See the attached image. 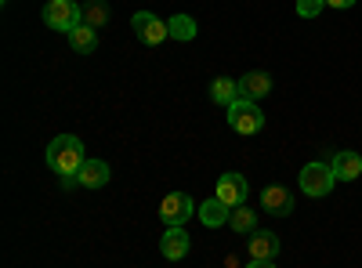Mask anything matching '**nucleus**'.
<instances>
[{
  "mask_svg": "<svg viewBox=\"0 0 362 268\" xmlns=\"http://www.w3.org/2000/svg\"><path fill=\"white\" fill-rule=\"evenodd\" d=\"M83 163H87L83 141H80L76 134H58V138H51V145H47V167L62 177L66 189H73V182H76V174H80Z\"/></svg>",
  "mask_w": 362,
  "mask_h": 268,
  "instance_id": "nucleus-1",
  "label": "nucleus"
},
{
  "mask_svg": "<svg viewBox=\"0 0 362 268\" xmlns=\"http://www.w3.org/2000/svg\"><path fill=\"white\" fill-rule=\"evenodd\" d=\"M80 22H83V15H80L76 0H47V4H44V25H47V29L73 33Z\"/></svg>",
  "mask_w": 362,
  "mask_h": 268,
  "instance_id": "nucleus-2",
  "label": "nucleus"
},
{
  "mask_svg": "<svg viewBox=\"0 0 362 268\" xmlns=\"http://www.w3.org/2000/svg\"><path fill=\"white\" fill-rule=\"evenodd\" d=\"M228 127H232L235 134H257V131L264 127V112H261L257 102H250V98H235V102L228 105Z\"/></svg>",
  "mask_w": 362,
  "mask_h": 268,
  "instance_id": "nucleus-3",
  "label": "nucleus"
},
{
  "mask_svg": "<svg viewBox=\"0 0 362 268\" xmlns=\"http://www.w3.org/2000/svg\"><path fill=\"white\" fill-rule=\"evenodd\" d=\"M334 185H337V177H334V167L329 163H308L305 170H300V192H308L312 199L329 196Z\"/></svg>",
  "mask_w": 362,
  "mask_h": 268,
  "instance_id": "nucleus-4",
  "label": "nucleus"
},
{
  "mask_svg": "<svg viewBox=\"0 0 362 268\" xmlns=\"http://www.w3.org/2000/svg\"><path fill=\"white\" fill-rule=\"evenodd\" d=\"M131 25H134V33H138L148 47H156V44L170 40V25H167L160 15H153V11H138V15L131 18Z\"/></svg>",
  "mask_w": 362,
  "mask_h": 268,
  "instance_id": "nucleus-5",
  "label": "nucleus"
},
{
  "mask_svg": "<svg viewBox=\"0 0 362 268\" xmlns=\"http://www.w3.org/2000/svg\"><path fill=\"white\" fill-rule=\"evenodd\" d=\"M192 211H196V203H192V196H185V192H167V199L160 203V221L170 228V225H185L189 218H192Z\"/></svg>",
  "mask_w": 362,
  "mask_h": 268,
  "instance_id": "nucleus-6",
  "label": "nucleus"
},
{
  "mask_svg": "<svg viewBox=\"0 0 362 268\" xmlns=\"http://www.w3.org/2000/svg\"><path fill=\"white\" fill-rule=\"evenodd\" d=\"M247 192H250V189H247V177H243V174H235V170L221 174V177H218V185H214V196H218L225 206H232V211L247 203Z\"/></svg>",
  "mask_w": 362,
  "mask_h": 268,
  "instance_id": "nucleus-7",
  "label": "nucleus"
},
{
  "mask_svg": "<svg viewBox=\"0 0 362 268\" xmlns=\"http://www.w3.org/2000/svg\"><path fill=\"white\" fill-rule=\"evenodd\" d=\"M247 254H250V261H276L279 257V235L272 228H254Z\"/></svg>",
  "mask_w": 362,
  "mask_h": 268,
  "instance_id": "nucleus-8",
  "label": "nucleus"
},
{
  "mask_svg": "<svg viewBox=\"0 0 362 268\" xmlns=\"http://www.w3.org/2000/svg\"><path fill=\"white\" fill-rule=\"evenodd\" d=\"M261 206H264V214H272V218H286L293 211V196L283 185H268V189H261Z\"/></svg>",
  "mask_w": 362,
  "mask_h": 268,
  "instance_id": "nucleus-9",
  "label": "nucleus"
},
{
  "mask_svg": "<svg viewBox=\"0 0 362 268\" xmlns=\"http://www.w3.org/2000/svg\"><path fill=\"white\" fill-rule=\"evenodd\" d=\"M189 247H192V240H189V232L181 228V225H170L167 232H163V240H160V254L167 257V261H181L189 254Z\"/></svg>",
  "mask_w": 362,
  "mask_h": 268,
  "instance_id": "nucleus-10",
  "label": "nucleus"
},
{
  "mask_svg": "<svg viewBox=\"0 0 362 268\" xmlns=\"http://www.w3.org/2000/svg\"><path fill=\"white\" fill-rule=\"evenodd\" d=\"M109 177H112V170H109L105 160H87V163L80 167V174H76L73 185H80V189H102V185H109Z\"/></svg>",
  "mask_w": 362,
  "mask_h": 268,
  "instance_id": "nucleus-11",
  "label": "nucleus"
},
{
  "mask_svg": "<svg viewBox=\"0 0 362 268\" xmlns=\"http://www.w3.org/2000/svg\"><path fill=\"white\" fill-rule=\"evenodd\" d=\"M268 95H272V76H268V73L254 69V73H247V76H239V98L261 102V98H268Z\"/></svg>",
  "mask_w": 362,
  "mask_h": 268,
  "instance_id": "nucleus-12",
  "label": "nucleus"
},
{
  "mask_svg": "<svg viewBox=\"0 0 362 268\" xmlns=\"http://www.w3.org/2000/svg\"><path fill=\"white\" fill-rule=\"evenodd\" d=\"M196 214H199V221H203L206 228H221V225L232 218V206H225L218 196H210V199H203V203L196 206Z\"/></svg>",
  "mask_w": 362,
  "mask_h": 268,
  "instance_id": "nucleus-13",
  "label": "nucleus"
},
{
  "mask_svg": "<svg viewBox=\"0 0 362 268\" xmlns=\"http://www.w3.org/2000/svg\"><path fill=\"white\" fill-rule=\"evenodd\" d=\"M329 167H334L337 182H355V177L362 174V156L351 153V148H344V153H337L334 160H329Z\"/></svg>",
  "mask_w": 362,
  "mask_h": 268,
  "instance_id": "nucleus-14",
  "label": "nucleus"
},
{
  "mask_svg": "<svg viewBox=\"0 0 362 268\" xmlns=\"http://www.w3.org/2000/svg\"><path fill=\"white\" fill-rule=\"evenodd\" d=\"M80 15H83V25H90V29H102V25H109V0H83L80 4Z\"/></svg>",
  "mask_w": 362,
  "mask_h": 268,
  "instance_id": "nucleus-15",
  "label": "nucleus"
},
{
  "mask_svg": "<svg viewBox=\"0 0 362 268\" xmlns=\"http://www.w3.org/2000/svg\"><path fill=\"white\" fill-rule=\"evenodd\" d=\"M69 47L73 51H80V54H90V51H95L98 47V29H90V25H76L73 29V33H69Z\"/></svg>",
  "mask_w": 362,
  "mask_h": 268,
  "instance_id": "nucleus-16",
  "label": "nucleus"
},
{
  "mask_svg": "<svg viewBox=\"0 0 362 268\" xmlns=\"http://www.w3.org/2000/svg\"><path fill=\"white\" fill-rule=\"evenodd\" d=\"M210 98H214V105H232L239 98V80L218 76L214 83H210Z\"/></svg>",
  "mask_w": 362,
  "mask_h": 268,
  "instance_id": "nucleus-17",
  "label": "nucleus"
},
{
  "mask_svg": "<svg viewBox=\"0 0 362 268\" xmlns=\"http://www.w3.org/2000/svg\"><path fill=\"white\" fill-rule=\"evenodd\" d=\"M167 25H170V40H196V18L174 15V18H167Z\"/></svg>",
  "mask_w": 362,
  "mask_h": 268,
  "instance_id": "nucleus-18",
  "label": "nucleus"
},
{
  "mask_svg": "<svg viewBox=\"0 0 362 268\" xmlns=\"http://www.w3.org/2000/svg\"><path fill=\"white\" fill-rule=\"evenodd\" d=\"M257 218H254V211H250V206L243 203V206H235V211H232V218H228V225L235 228V232H243V235H250L257 225H254Z\"/></svg>",
  "mask_w": 362,
  "mask_h": 268,
  "instance_id": "nucleus-19",
  "label": "nucleus"
},
{
  "mask_svg": "<svg viewBox=\"0 0 362 268\" xmlns=\"http://www.w3.org/2000/svg\"><path fill=\"white\" fill-rule=\"evenodd\" d=\"M322 8H326V0H297V15L300 18H319Z\"/></svg>",
  "mask_w": 362,
  "mask_h": 268,
  "instance_id": "nucleus-20",
  "label": "nucleus"
},
{
  "mask_svg": "<svg viewBox=\"0 0 362 268\" xmlns=\"http://www.w3.org/2000/svg\"><path fill=\"white\" fill-rule=\"evenodd\" d=\"M351 4H355V0H326V8H337V11L341 8H351Z\"/></svg>",
  "mask_w": 362,
  "mask_h": 268,
  "instance_id": "nucleus-21",
  "label": "nucleus"
},
{
  "mask_svg": "<svg viewBox=\"0 0 362 268\" xmlns=\"http://www.w3.org/2000/svg\"><path fill=\"white\" fill-rule=\"evenodd\" d=\"M247 268H276V264H272V261H250Z\"/></svg>",
  "mask_w": 362,
  "mask_h": 268,
  "instance_id": "nucleus-22",
  "label": "nucleus"
}]
</instances>
